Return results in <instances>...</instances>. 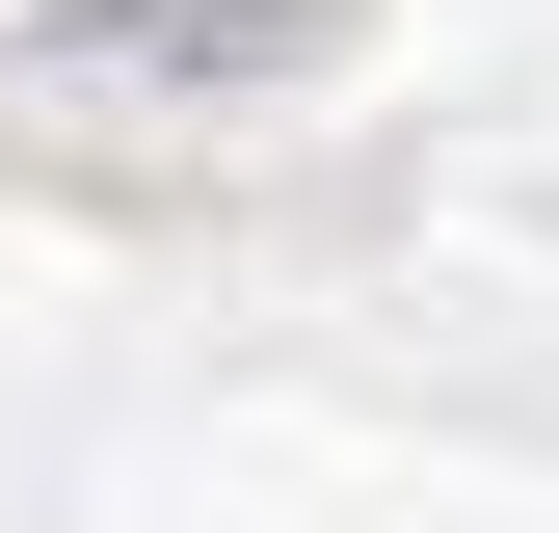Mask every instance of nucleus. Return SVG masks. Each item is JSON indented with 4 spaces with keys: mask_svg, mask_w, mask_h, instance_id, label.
<instances>
[{
    "mask_svg": "<svg viewBox=\"0 0 559 533\" xmlns=\"http://www.w3.org/2000/svg\"><path fill=\"white\" fill-rule=\"evenodd\" d=\"M320 54H346V0H53L27 81H81V107H240V81H320Z\"/></svg>",
    "mask_w": 559,
    "mask_h": 533,
    "instance_id": "obj_1",
    "label": "nucleus"
}]
</instances>
